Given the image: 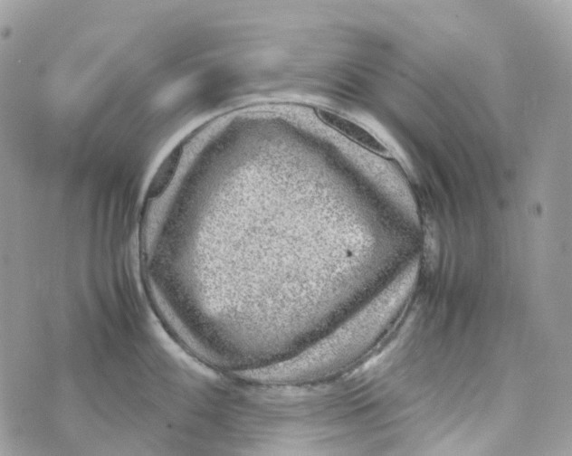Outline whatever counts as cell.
<instances>
[{
  "label": "cell",
  "mask_w": 572,
  "mask_h": 456,
  "mask_svg": "<svg viewBox=\"0 0 572 456\" xmlns=\"http://www.w3.org/2000/svg\"><path fill=\"white\" fill-rule=\"evenodd\" d=\"M185 144L183 140L176 145L159 164L148 186L147 199H157L167 191L180 166Z\"/></svg>",
  "instance_id": "cell-2"
},
{
  "label": "cell",
  "mask_w": 572,
  "mask_h": 456,
  "mask_svg": "<svg viewBox=\"0 0 572 456\" xmlns=\"http://www.w3.org/2000/svg\"><path fill=\"white\" fill-rule=\"evenodd\" d=\"M315 113L325 125L363 148L381 157H392L391 149L382 139L357 122L326 109H317Z\"/></svg>",
  "instance_id": "cell-1"
}]
</instances>
